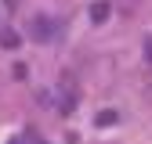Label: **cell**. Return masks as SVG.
I'll return each instance as SVG.
<instances>
[{
	"label": "cell",
	"instance_id": "1",
	"mask_svg": "<svg viewBox=\"0 0 152 144\" xmlns=\"http://www.w3.org/2000/svg\"><path fill=\"white\" fill-rule=\"evenodd\" d=\"M18 4H22V0H0V22H7V18L18 11Z\"/></svg>",
	"mask_w": 152,
	"mask_h": 144
},
{
	"label": "cell",
	"instance_id": "2",
	"mask_svg": "<svg viewBox=\"0 0 152 144\" xmlns=\"http://www.w3.org/2000/svg\"><path fill=\"white\" fill-rule=\"evenodd\" d=\"M33 36H36V40H47V36H51V22H47V18H36V29H33Z\"/></svg>",
	"mask_w": 152,
	"mask_h": 144
},
{
	"label": "cell",
	"instance_id": "3",
	"mask_svg": "<svg viewBox=\"0 0 152 144\" xmlns=\"http://www.w3.org/2000/svg\"><path fill=\"white\" fill-rule=\"evenodd\" d=\"M91 14H94V22H102V18L109 14V4H94V11H91Z\"/></svg>",
	"mask_w": 152,
	"mask_h": 144
},
{
	"label": "cell",
	"instance_id": "4",
	"mask_svg": "<svg viewBox=\"0 0 152 144\" xmlns=\"http://www.w3.org/2000/svg\"><path fill=\"white\" fill-rule=\"evenodd\" d=\"M15 144H44V140H40V137H36V133H22V137H18V140H15Z\"/></svg>",
	"mask_w": 152,
	"mask_h": 144
},
{
	"label": "cell",
	"instance_id": "5",
	"mask_svg": "<svg viewBox=\"0 0 152 144\" xmlns=\"http://www.w3.org/2000/svg\"><path fill=\"white\" fill-rule=\"evenodd\" d=\"M112 119H120V115H116V112H102V115H98V122H102V126H109Z\"/></svg>",
	"mask_w": 152,
	"mask_h": 144
},
{
	"label": "cell",
	"instance_id": "6",
	"mask_svg": "<svg viewBox=\"0 0 152 144\" xmlns=\"http://www.w3.org/2000/svg\"><path fill=\"white\" fill-rule=\"evenodd\" d=\"M145 54H148V61H152V40H148V43H145Z\"/></svg>",
	"mask_w": 152,
	"mask_h": 144
}]
</instances>
